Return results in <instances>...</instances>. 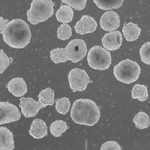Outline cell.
Returning <instances> with one entry per match:
<instances>
[{
    "label": "cell",
    "mask_w": 150,
    "mask_h": 150,
    "mask_svg": "<svg viewBox=\"0 0 150 150\" xmlns=\"http://www.w3.org/2000/svg\"><path fill=\"white\" fill-rule=\"evenodd\" d=\"M54 91L50 87L42 90L39 94V101L43 105L47 106H52L54 104Z\"/></svg>",
    "instance_id": "cell-19"
},
{
    "label": "cell",
    "mask_w": 150,
    "mask_h": 150,
    "mask_svg": "<svg viewBox=\"0 0 150 150\" xmlns=\"http://www.w3.org/2000/svg\"><path fill=\"white\" fill-rule=\"evenodd\" d=\"M93 1L99 8L108 10L119 8L122 6L124 0H93Z\"/></svg>",
    "instance_id": "cell-18"
},
{
    "label": "cell",
    "mask_w": 150,
    "mask_h": 150,
    "mask_svg": "<svg viewBox=\"0 0 150 150\" xmlns=\"http://www.w3.org/2000/svg\"><path fill=\"white\" fill-rule=\"evenodd\" d=\"M72 30L69 25L63 23L61 25L57 30L58 38L61 40H66L69 39L71 36Z\"/></svg>",
    "instance_id": "cell-25"
},
{
    "label": "cell",
    "mask_w": 150,
    "mask_h": 150,
    "mask_svg": "<svg viewBox=\"0 0 150 150\" xmlns=\"http://www.w3.org/2000/svg\"><path fill=\"white\" fill-rule=\"evenodd\" d=\"M50 57L51 60L55 64L66 62L69 59L67 57L65 48H55L50 53Z\"/></svg>",
    "instance_id": "cell-23"
},
{
    "label": "cell",
    "mask_w": 150,
    "mask_h": 150,
    "mask_svg": "<svg viewBox=\"0 0 150 150\" xmlns=\"http://www.w3.org/2000/svg\"><path fill=\"white\" fill-rule=\"evenodd\" d=\"M133 122L137 128L145 129L150 126V118L145 112L141 111L138 112L133 118Z\"/></svg>",
    "instance_id": "cell-21"
},
{
    "label": "cell",
    "mask_w": 150,
    "mask_h": 150,
    "mask_svg": "<svg viewBox=\"0 0 150 150\" xmlns=\"http://www.w3.org/2000/svg\"><path fill=\"white\" fill-rule=\"evenodd\" d=\"M122 37L119 31H112L106 34L102 39L103 46L108 51H116L120 48Z\"/></svg>",
    "instance_id": "cell-11"
},
{
    "label": "cell",
    "mask_w": 150,
    "mask_h": 150,
    "mask_svg": "<svg viewBox=\"0 0 150 150\" xmlns=\"http://www.w3.org/2000/svg\"><path fill=\"white\" fill-rule=\"evenodd\" d=\"M8 22V20H5L1 16L0 17V33L2 34L7 23Z\"/></svg>",
    "instance_id": "cell-30"
},
{
    "label": "cell",
    "mask_w": 150,
    "mask_h": 150,
    "mask_svg": "<svg viewBox=\"0 0 150 150\" xmlns=\"http://www.w3.org/2000/svg\"><path fill=\"white\" fill-rule=\"evenodd\" d=\"M141 33V28L137 24L132 22L124 25L122 33L127 42H133L139 38Z\"/></svg>",
    "instance_id": "cell-16"
},
{
    "label": "cell",
    "mask_w": 150,
    "mask_h": 150,
    "mask_svg": "<svg viewBox=\"0 0 150 150\" xmlns=\"http://www.w3.org/2000/svg\"><path fill=\"white\" fill-rule=\"evenodd\" d=\"M20 101L22 114L26 118L35 117L40 109L46 107L39 101L36 102L34 99L30 97H22Z\"/></svg>",
    "instance_id": "cell-9"
},
{
    "label": "cell",
    "mask_w": 150,
    "mask_h": 150,
    "mask_svg": "<svg viewBox=\"0 0 150 150\" xmlns=\"http://www.w3.org/2000/svg\"><path fill=\"white\" fill-rule=\"evenodd\" d=\"M29 133L34 139H42L47 135V125L45 122L41 119H35L31 125Z\"/></svg>",
    "instance_id": "cell-14"
},
{
    "label": "cell",
    "mask_w": 150,
    "mask_h": 150,
    "mask_svg": "<svg viewBox=\"0 0 150 150\" xmlns=\"http://www.w3.org/2000/svg\"><path fill=\"white\" fill-rule=\"evenodd\" d=\"M70 108V102L67 97H62L55 101V108L59 114L66 115Z\"/></svg>",
    "instance_id": "cell-24"
},
{
    "label": "cell",
    "mask_w": 150,
    "mask_h": 150,
    "mask_svg": "<svg viewBox=\"0 0 150 150\" xmlns=\"http://www.w3.org/2000/svg\"><path fill=\"white\" fill-rule=\"evenodd\" d=\"M102 150H121L122 147L116 141H107L105 142L100 148Z\"/></svg>",
    "instance_id": "cell-29"
},
{
    "label": "cell",
    "mask_w": 150,
    "mask_h": 150,
    "mask_svg": "<svg viewBox=\"0 0 150 150\" xmlns=\"http://www.w3.org/2000/svg\"><path fill=\"white\" fill-rule=\"evenodd\" d=\"M97 28L96 20L89 15H83L76 23L74 29L79 34H86L94 32Z\"/></svg>",
    "instance_id": "cell-12"
},
{
    "label": "cell",
    "mask_w": 150,
    "mask_h": 150,
    "mask_svg": "<svg viewBox=\"0 0 150 150\" xmlns=\"http://www.w3.org/2000/svg\"><path fill=\"white\" fill-rule=\"evenodd\" d=\"M66 53L69 60L76 63L83 59L87 54V46L82 39H73L65 47Z\"/></svg>",
    "instance_id": "cell-7"
},
{
    "label": "cell",
    "mask_w": 150,
    "mask_h": 150,
    "mask_svg": "<svg viewBox=\"0 0 150 150\" xmlns=\"http://www.w3.org/2000/svg\"><path fill=\"white\" fill-rule=\"evenodd\" d=\"M141 72L139 65L130 59L121 61L114 68V74L118 81L130 84L138 79Z\"/></svg>",
    "instance_id": "cell-4"
},
{
    "label": "cell",
    "mask_w": 150,
    "mask_h": 150,
    "mask_svg": "<svg viewBox=\"0 0 150 150\" xmlns=\"http://www.w3.org/2000/svg\"><path fill=\"white\" fill-rule=\"evenodd\" d=\"M0 109H1V118H0L1 125L17 121L21 118V114L18 108L15 105L9 102H0Z\"/></svg>",
    "instance_id": "cell-8"
},
{
    "label": "cell",
    "mask_w": 150,
    "mask_h": 150,
    "mask_svg": "<svg viewBox=\"0 0 150 150\" xmlns=\"http://www.w3.org/2000/svg\"><path fill=\"white\" fill-rule=\"evenodd\" d=\"M68 129L69 127L66 121L63 120H56L51 124L50 132L54 137H59Z\"/></svg>",
    "instance_id": "cell-22"
},
{
    "label": "cell",
    "mask_w": 150,
    "mask_h": 150,
    "mask_svg": "<svg viewBox=\"0 0 150 150\" xmlns=\"http://www.w3.org/2000/svg\"><path fill=\"white\" fill-rule=\"evenodd\" d=\"M87 61L89 66L92 69L105 70L111 65L112 57L106 49L101 46H94L88 53Z\"/></svg>",
    "instance_id": "cell-5"
},
{
    "label": "cell",
    "mask_w": 150,
    "mask_h": 150,
    "mask_svg": "<svg viewBox=\"0 0 150 150\" xmlns=\"http://www.w3.org/2000/svg\"><path fill=\"white\" fill-rule=\"evenodd\" d=\"M68 79L71 90L73 92L83 91L90 82L86 72L81 69H73L69 73Z\"/></svg>",
    "instance_id": "cell-6"
},
{
    "label": "cell",
    "mask_w": 150,
    "mask_h": 150,
    "mask_svg": "<svg viewBox=\"0 0 150 150\" xmlns=\"http://www.w3.org/2000/svg\"><path fill=\"white\" fill-rule=\"evenodd\" d=\"M100 24L105 31H112L120 26V19L118 15L113 11H109L102 16Z\"/></svg>",
    "instance_id": "cell-10"
},
{
    "label": "cell",
    "mask_w": 150,
    "mask_h": 150,
    "mask_svg": "<svg viewBox=\"0 0 150 150\" xmlns=\"http://www.w3.org/2000/svg\"><path fill=\"white\" fill-rule=\"evenodd\" d=\"M15 148L13 135L5 127H0V149L13 150Z\"/></svg>",
    "instance_id": "cell-15"
},
{
    "label": "cell",
    "mask_w": 150,
    "mask_h": 150,
    "mask_svg": "<svg viewBox=\"0 0 150 150\" xmlns=\"http://www.w3.org/2000/svg\"><path fill=\"white\" fill-rule=\"evenodd\" d=\"M2 34L4 42L15 49L25 47L31 39V32L28 25L21 19L9 21Z\"/></svg>",
    "instance_id": "cell-1"
},
{
    "label": "cell",
    "mask_w": 150,
    "mask_h": 150,
    "mask_svg": "<svg viewBox=\"0 0 150 150\" xmlns=\"http://www.w3.org/2000/svg\"><path fill=\"white\" fill-rule=\"evenodd\" d=\"M0 59H1V65H0V73H3L5 70L8 67L10 61L12 59L9 58L7 55L4 52L3 50H1L0 51Z\"/></svg>",
    "instance_id": "cell-28"
},
{
    "label": "cell",
    "mask_w": 150,
    "mask_h": 150,
    "mask_svg": "<svg viewBox=\"0 0 150 150\" xmlns=\"http://www.w3.org/2000/svg\"><path fill=\"white\" fill-rule=\"evenodd\" d=\"M70 115L72 120L76 124L93 126L98 121L100 112L92 100L80 98L73 103Z\"/></svg>",
    "instance_id": "cell-2"
},
{
    "label": "cell",
    "mask_w": 150,
    "mask_h": 150,
    "mask_svg": "<svg viewBox=\"0 0 150 150\" xmlns=\"http://www.w3.org/2000/svg\"><path fill=\"white\" fill-rule=\"evenodd\" d=\"M141 61L147 65H150V42L142 45L140 49Z\"/></svg>",
    "instance_id": "cell-26"
},
{
    "label": "cell",
    "mask_w": 150,
    "mask_h": 150,
    "mask_svg": "<svg viewBox=\"0 0 150 150\" xmlns=\"http://www.w3.org/2000/svg\"><path fill=\"white\" fill-rule=\"evenodd\" d=\"M73 16V10L71 6L68 5L61 6L56 13L57 21L62 23H68L71 22Z\"/></svg>",
    "instance_id": "cell-17"
},
{
    "label": "cell",
    "mask_w": 150,
    "mask_h": 150,
    "mask_svg": "<svg viewBox=\"0 0 150 150\" xmlns=\"http://www.w3.org/2000/svg\"><path fill=\"white\" fill-rule=\"evenodd\" d=\"M54 7L52 0H33L27 11L28 21L33 25L47 21L54 15Z\"/></svg>",
    "instance_id": "cell-3"
},
{
    "label": "cell",
    "mask_w": 150,
    "mask_h": 150,
    "mask_svg": "<svg viewBox=\"0 0 150 150\" xmlns=\"http://www.w3.org/2000/svg\"><path fill=\"white\" fill-rule=\"evenodd\" d=\"M148 97L147 87L144 85L136 84L132 90V98L138 99L141 102H144Z\"/></svg>",
    "instance_id": "cell-20"
},
{
    "label": "cell",
    "mask_w": 150,
    "mask_h": 150,
    "mask_svg": "<svg viewBox=\"0 0 150 150\" xmlns=\"http://www.w3.org/2000/svg\"><path fill=\"white\" fill-rule=\"evenodd\" d=\"M8 91L15 97H22L27 92V85L22 78H15L7 85Z\"/></svg>",
    "instance_id": "cell-13"
},
{
    "label": "cell",
    "mask_w": 150,
    "mask_h": 150,
    "mask_svg": "<svg viewBox=\"0 0 150 150\" xmlns=\"http://www.w3.org/2000/svg\"><path fill=\"white\" fill-rule=\"evenodd\" d=\"M61 1L78 11L82 10L85 7L87 2V0H61Z\"/></svg>",
    "instance_id": "cell-27"
}]
</instances>
